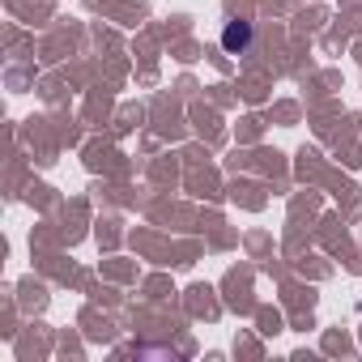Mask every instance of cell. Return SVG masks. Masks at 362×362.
Masks as SVG:
<instances>
[{
	"label": "cell",
	"mask_w": 362,
	"mask_h": 362,
	"mask_svg": "<svg viewBox=\"0 0 362 362\" xmlns=\"http://www.w3.org/2000/svg\"><path fill=\"white\" fill-rule=\"evenodd\" d=\"M252 39H256L252 22H226V30H222V47L230 56H247L252 52Z\"/></svg>",
	"instance_id": "cell-1"
}]
</instances>
